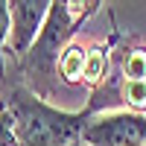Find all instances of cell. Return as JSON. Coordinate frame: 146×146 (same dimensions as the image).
Here are the masks:
<instances>
[{"mask_svg":"<svg viewBox=\"0 0 146 146\" xmlns=\"http://www.w3.org/2000/svg\"><path fill=\"white\" fill-rule=\"evenodd\" d=\"M0 108H6L15 123L18 146H70L73 140H82V131L94 117L88 105L82 111H64L53 105L27 82H6L0 94Z\"/></svg>","mask_w":146,"mask_h":146,"instance_id":"cell-1","label":"cell"},{"mask_svg":"<svg viewBox=\"0 0 146 146\" xmlns=\"http://www.w3.org/2000/svg\"><path fill=\"white\" fill-rule=\"evenodd\" d=\"M88 146H146V114L140 111H108L94 114L82 131Z\"/></svg>","mask_w":146,"mask_h":146,"instance_id":"cell-2","label":"cell"},{"mask_svg":"<svg viewBox=\"0 0 146 146\" xmlns=\"http://www.w3.org/2000/svg\"><path fill=\"white\" fill-rule=\"evenodd\" d=\"M53 0H9L12 9V32H9V47L12 56L21 58L32 47V41L38 38V32L47 21Z\"/></svg>","mask_w":146,"mask_h":146,"instance_id":"cell-3","label":"cell"},{"mask_svg":"<svg viewBox=\"0 0 146 146\" xmlns=\"http://www.w3.org/2000/svg\"><path fill=\"white\" fill-rule=\"evenodd\" d=\"M117 41V32L111 35V41L108 44H94L88 47V56H85V67H82V82L88 85V88H100V85H105L108 79V73H111V44Z\"/></svg>","mask_w":146,"mask_h":146,"instance_id":"cell-4","label":"cell"},{"mask_svg":"<svg viewBox=\"0 0 146 146\" xmlns=\"http://www.w3.org/2000/svg\"><path fill=\"white\" fill-rule=\"evenodd\" d=\"M85 56H88V47H82V44H67L64 47V53L58 56V79H62L64 85L82 82Z\"/></svg>","mask_w":146,"mask_h":146,"instance_id":"cell-5","label":"cell"},{"mask_svg":"<svg viewBox=\"0 0 146 146\" xmlns=\"http://www.w3.org/2000/svg\"><path fill=\"white\" fill-rule=\"evenodd\" d=\"M120 100L129 105V111L146 114V79H123L120 76Z\"/></svg>","mask_w":146,"mask_h":146,"instance_id":"cell-6","label":"cell"},{"mask_svg":"<svg viewBox=\"0 0 146 146\" xmlns=\"http://www.w3.org/2000/svg\"><path fill=\"white\" fill-rule=\"evenodd\" d=\"M123 79H146V50L143 47L123 50Z\"/></svg>","mask_w":146,"mask_h":146,"instance_id":"cell-7","label":"cell"},{"mask_svg":"<svg viewBox=\"0 0 146 146\" xmlns=\"http://www.w3.org/2000/svg\"><path fill=\"white\" fill-rule=\"evenodd\" d=\"M12 32V9L9 0H0V85H6V64H3V50Z\"/></svg>","mask_w":146,"mask_h":146,"instance_id":"cell-8","label":"cell"},{"mask_svg":"<svg viewBox=\"0 0 146 146\" xmlns=\"http://www.w3.org/2000/svg\"><path fill=\"white\" fill-rule=\"evenodd\" d=\"M0 146H18V135H15V123L6 108H0Z\"/></svg>","mask_w":146,"mask_h":146,"instance_id":"cell-9","label":"cell"},{"mask_svg":"<svg viewBox=\"0 0 146 146\" xmlns=\"http://www.w3.org/2000/svg\"><path fill=\"white\" fill-rule=\"evenodd\" d=\"M85 146H88V143H85Z\"/></svg>","mask_w":146,"mask_h":146,"instance_id":"cell-10","label":"cell"}]
</instances>
